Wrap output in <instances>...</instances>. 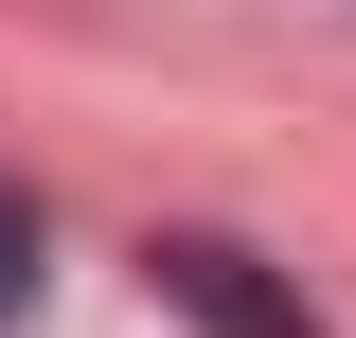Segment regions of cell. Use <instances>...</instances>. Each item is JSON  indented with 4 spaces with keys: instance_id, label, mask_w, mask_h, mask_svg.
<instances>
[{
    "instance_id": "obj_1",
    "label": "cell",
    "mask_w": 356,
    "mask_h": 338,
    "mask_svg": "<svg viewBox=\"0 0 356 338\" xmlns=\"http://www.w3.org/2000/svg\"><path fill=\"white\" fill-rule=\"evenodd\" d=\"M143 267H161V303H196V321H214V338H303V303L267 285V267L232 250V232H161V250H143Z\"/></svg>"
},
{
    "instance_id": "obj_2",
    "label": "cell",
    "mask_w": 356,
    "mask_h": 338,
    "mask_svg": "<svg viewBox=\"0 0 356 338\" xmlns=\"http://www.w3.org/2000/svg\"><path fill=\"white\" fill-rule=\"evenodd\" d=\"M18 303H36V196L0 178V321H18Z\"/></svg>"
}]
</instances>
